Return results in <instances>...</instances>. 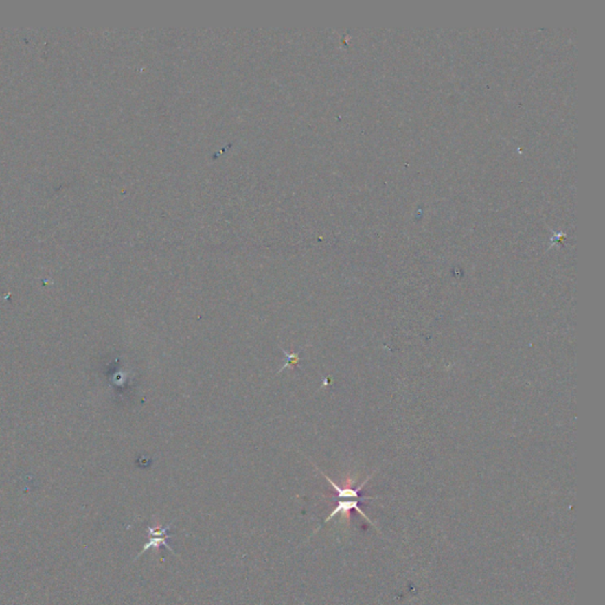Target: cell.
Wrapping results in <instances>:
<instances>
[{
    "mask_svg": "<svg viewBox=\"0 0 605 605\" xmlns=\"http://www.w3.org/2000/svg\"><path fill=\"white\" fill-rule=\"evenodd\" d=\"M285 354H286V352H285ZM286 357H288V362H286V364L284 365L283 369L286 368L288 365H297V363L299 362V357H298V355H297V354H295V352H293V354H290V355H288V354H286ZM283 369H282V370H283ZM282 370H280V372H282Z\"/></svg>",
    "mask_w": 605,
    "mask_h": 605,
    "instance_id": "4",
    "label": "cell"
},
{
    "mask_svg": "<svg viewBox=\"0 0 605 605\" xmlns=\"http://www.w3.org/2000/svg\"><path fill=\"white\" fill-rule=\"evenodd\" d=\"M319 473H321V475L329 481L331 486L334 487V492L337 493V498H339V499H375L373 496H361L360 494L362 488L365 486V483H368L370 478L373 477V475H369L368 478L365 479L363 483H361L360 486L357 487V488H352V487H339V485L334 483V481H332V480H331L324 472L319 470Z\"/></svg>",
    "mask_w": 605,
    "mask_h": 605,
    "instance_id": "3",
    "label": "cell"
},
{
    "mask_svg": "<svg viewBox=\"0 0 605 605\" xmlns=\"http://www.w3.org/2000/svg\"><path fill=\"white\" fill-rule=\"evenodd\" d=\"M170 529V524L167 525L165 527H163V526H161L160 524L155 525L154 527L148 526V527H147V534H148L149 540L144 544V547H142V551H141L140 553L137 555L136 558L141 557V556L144 555V552L148 551L149 549H154V550L157 551L161 547V546H165L167 550L170 551L172 553L175 555L173 549H172L170 544H168V540L172 538V534H168V529Z\"/></svg>",
    "mask_w": 605,
    "mask_h": 605,
    "instance_id": "1",
    "label": "cell"
},
{
    "mask_svg": "<svg viewBox=\"0 0 605 605\" xmlns=\"http://www.w3.org/2000/svg\"><path fill=\"white\" fill-rule=\"evenodd\" d=\"M360 501H362V500H339V504H337V506H336V507L332 510V512H331L329 516H326L324 523H329V521H330L332 518H334V516H337V514H342V516H347V519H349V518H350V511H352V510H355L356 512L360 513L361 516H363L364 519L368 521L369 524H372L373 525V526H375V524H374L373 521H370L368 516H365V513H364L363 511L361 510ZM375 529H377L376 526H375Z\"/></svg>",
    "mask_w": 605,
    "mask_h": 605,
    "instance_id": "2",
    "label": "cell"
}]
</instances>
